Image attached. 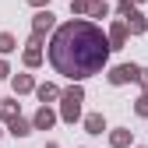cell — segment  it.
I'll return each mask as SVG.
<instances>
[{
	"mask_svg": "<svg viewBox=\"0 0 148 148\" xmlns=\"http://www.w3.org/2000/svg\"><path fill=\"white\" fill-rule=\"evenodd\" d=\"M46 28H53V14L49 11H39V14H35V35H42Z\"/></svg>",
	"mask_w": 148,
	"mask_h": 148,
	"instance_id": "cell-9",
	"label": "cell"
},
{
	"mask_svg": "<svg viewBox=\"0 0 148 148\" xmlns=\"http://www.w3.org/2000/svg\"><path fill=\"white\" fill-rule=\"evenodd\" d=\"M46 148H57V145H46Z\"/></svg>",
	"mask_w": 148,
	"mask_h": 148,
	"instance_id": "cell-22",
	"label": "cell"
},
{
	"mask_svg": "<svg viewBox=\"0 0 148 148\" xmlns=\"http://www.w3.org/2000/svg\"><path fill=\"white\" fill-rule=\"evenodd\" d=\"M134 109H138V116H148V92L138 99V106H134Z\"/></svg>",
	"mask_w": 148,
	"mask_h": 148,
	"instance_id": "cell-17",
	"label": "cell"
},
{
	"mask_svg": "<svg viewBox=\"0 0 148 148\" xmlns=\"http://www.w3.org/2000/svg\"><path fill=\"white\" fill-rule=\"evenodd\" d=\"M109 145H113V148H127V145H131V131H113V134H109Z\"/></svg>",
	"mask_w": 148,
	"mask_h": 148,
	"instance_id": "cell-10",
	"label": "cell"
},
{
	"mask_svg": "<svg viewBox=\"0 0 148 148\" xmlns=\"http://www.w3.org/2000/svg\"><path fill=\"white\" fill-rule=\"evenodd\" d=\"M32 123H35V131H49V127L57 123V113H53L49 106H42L39 113H35V120H32Z\"/></svg>",
	"mask_w": 148,
	"mask_h": 148,
	"instance_id": "cell-4",
	"label": "cell"
},
{
	"mask_svg": "<svg viewBox=\"0 0 148 148\" xmlns=\"http://www.w3.org/2000/svg\"><path fill=\"white\" fill-rule=\"evenodd\" d=\"M123 18H127V28H131L134 35H141V32L148 28V25H145V18H141V11H138V7H134L131 14H123Z\"/></svg>",
	"mask_w": 148,
	"mask_h": 148,
	"instance_id": "cell-6",
	"label": "cell"
},
{
	"mask_svg": "<svg viewBox=\"0 0 148 148\" xmlns=\"http://www.w3.org/2000/svg\"><path fill=\"white\" fill-rule=\"evenodd\" d=\"M123 42H127V25L116 21L113 28H109V46H113V49H123Z\"/></svg>",
	"mask_w": 148,
	"mask_h": 148,
	"instance_id": "cell-5",
	"label": "cell"
},
{
	"mask_svg": "<svg viewBox=\"0 0 148 148\" xmlns=\"http://www.w3.org/2000/svg\"><path fill=\"white\" fill-rule=\"evenodd\" d=\"M92 14H95V18H106V14H109V7L102 4V0H95V4H92Z\"/></svg>",
	"mask_w": 148,
	"mask_h": 148,
	"instance_id": "cell-16",
	"label": "cell"
},
{
	"mask_svg": "<svg viewBox=\"0 0 148 148\" xmlns=\"http://www.w3.org/2000/svg\"><path fill=\"white\" fill-rule=\"evenodd\" d=\"M116 11H120V14H131V11H134V4H131V0H120Z\"/></svg>",
	"mask_w": 148,
	"mask_h": 148,
	"instance_id": "cell-18",
	"label": "cell"
},
{
	"mask_svg": "<svg viewBox=\"0 0 148 148\" xmlns=\"http://www.w3.org/2000/svg\"><path fill=\"white\" fill-rule=\"evenodd\" d=\"M14 92H32V78L28 74H18L14 78Z\"/></svg>",
	"mask_w": 148,
	"mask_h": 148,
	"instance_id": "cell-13",
	"label": "cell"
},
{
	"mask_svg": "<svg viewBox=\"0 0 148 148\" xmlns=\"http://www.w3.org/2000/svg\"><path fill=\"white\" fill-rule=\"evenodd\" d=\"M11 49H14V35L0 32V53H11Z\"/></svg>",
	"mask_w": 148,
	"mask_h": 148,
	"instance_id": "cell-15",
	"label": "cell"
},
{
	"mask_svg": "<svg viewBox=\"0 0 148 148\" xmlns=\"http://www.w3.org/2000/svg\"><path fill=\"white\" fill-rule=\"evenodd\" d=\"M81 102H85V92L81 88H67L64 92V106H60V116L67 120V123H74L81 116Z\"/></svg>",
	"mask_w": 148,
	"mask_h": 148,
	"instance_id": "cell-2",
	"label": "cell"
},
{
	"mask_svg": "<svg viewBox=\"0 0 148 148\" xmlns=\"http://www.w3.org/2000/svg\"><path fill=\"white\" fill-rule=\"evenodd\" d=\"M0 116H4V120H18V106H14V102H4V99H0Z\"/></svg>",
	"mask_w": 148,
	"mask_h": 148,
	"instance_id": "cell-12",
	"label": "cell"
},
{
	"mask_svg": "<svg viewBox=\"0 0 148 148\" xmlns=\"http://www.w3.org/2000/svg\"><path fill=\"white\" fill-rule=\"evenodd\" d=\"M141 85H145V92H148V71H141Z\"/></svg>",
	"mask_w": 148,
	"mask_h": 148,
	"instance_id": "cell-19",
	"label": "cell"
},
{
	"mask_svg": "<svg viewBox=\"0 0 148 148\" xmlns=\"http://www.w3.org/2000/svg\"><path fill=\"white\" fill-rule=\"evenodd\" d=\"M32 127H35V123H28V120L18 116V120H11V134H14V138H28V134H32Z\"/></svg>",
	"mask_w": 148,
	"mask_h": 148,
	"instance_id": "cell-7",
	"label": "cell"
},
{
	"mask_svg": "<svg viewBox=\"0 0 148 148\" xmlns=\"http://www.w3.org/2000/svg\"><path fill=\"white\" fill-rule=\"evenodd\" d=\"M28 4H32V7H42V4H46V0H28Z\"/></svg>",
	"mask_w": 148,
	"mask_h": 148,
	"instance_id": "cell-21",
	"label": "cell"
},
{
	"mask_svg": "<svg viewBox=\"0 0 148 148\" xmlns=\"http://www.w3.org/2000/svg\"><path fill=\"white\" fill-rule=\"evenodd\" d=\"M57 95H60V92L53 88V85H39V99H42V102H49V99H57Z\"/></svg>",
	"mask_w": 148,
	"mask_h": 148,
	"instance_id": "cell-14",
	"label": "cell"
},
{
	"mask_svg": "<svg viewBox=\"0 0 148 148\" xmlns=\"http://www.w3.org/2000/svg\"><path fill=\"white\" fill-rule=\"evenodd\" d=\"M109 39L102 35V28H95L92 21H64L53 32L49 42V64L57 74L71 81H81L99 74L109 60Z\"/></svg>",
	"mask_w": 148,
	"mask_h": 148,
	"instance_id": "cell-1",
	"label": "cell"
},
{
	"mask_svg": "<svg viewBox=\"0 0 148 148\" xmlns=\"http://www.w3.org/2000/svg\"><path fill=\"white\" fill-rule=\"evenodd\" d=\"M85 127H88V134H102V131H106V120H102V113H92V116H85Z\"/></svg>",
	"mask_w": 148,
	"mask_h": 148,
	"instance_id": "cell-8",
	"label": "cell"
},
{
	"mask_svg": "<svg viewBox=\"0 0 148 148\" xmlns=\"http://www.w3.org/2000/svg\"><path fill=\"white\" fill-rule=\"evenodd\" d=\"M0 78H7V64L4 60H0Z\"/></svg>",
	"mask_w": 148,
	"mask_h": 148,
	"instance_id": "cell-20",
	"label": "cell"
},
{
	"mask_svg": "<svg viewBox=\"0 0 148 148\" xmlns=\"http://www.w3.org/2000/svg\"><path fill=\"white\" fill-rule=\"evenodd\" d=\"M127 81H141V67L138 64H120L109 71V85H127Z\"/></svg>",
	"mask_w": 148,
	"mask_h": 148,
	"instance_id": "cell-3",
	"label": "cell"
},
{
	"mask_svg": "<svg viewBox=\"0 0 148 148\" xmlns=\"http://www.w3.org/2000/svg\"><path fill=\"white\" fill-rule=\"evenodd\" d=\"M39 60H42V53H39V46H32V42H28V49H25V64H28V67H35Z\"/></svg>",
	"mask_w": 148,
	"mask_h": 148,
	"instance_id": "cell-11",
	"label": "cell"
}]
</instances>
